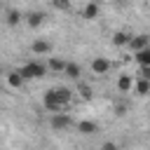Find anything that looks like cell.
Segmentation results:
<instances>
[{
	"instance_id": "20",
	"label": "cell",
	"mask_w": 150,
	"mask_h": 150,
	"mask_svg": "<svg viewBox=\"0 0 150 150\" xmlns=\"http://www.w3.org/2000/svg\"><path fill=\"white\" fill-rule=\"evenodd\" d=\"M52 5H54L56 9H70V2H68V0H54Z\"/></svg>"
},
{
	"instance_id": "4",
	"label": "cell",
	"mask_w": 150,
	"mask_h": 150,
	"mask_svg": "<svg viewBox=\"0 0 150 150\" xmlns=\"http://www.w3.org/2000/svg\"><path fill=\"white\" fill-rule=\"evenodd\" d=\"M52 127H54L56 131H63V129H68V127H73V120H70L68 115H63V112H59V115H54V117H52Z\"/></svg>"
},
{
	"instance_id": "18",
	"label": "cell",
	"mask_w": 150,
	"mask_h": 150,
	"mask_svg": "<svg viewBox=\"0 0 150 150\" xmlns=\"http://www.w3.org/2000/svg\"><path fill=\"white\" fill-rule=\"evenodd\" d=\"M49 68H52V70H66V61H61V59H49Z\"/></svg>"
},
{
	"instance_id": "13",
	"label": "cell",
	"mask_w": 150,
	"mask_h": 150,
	"mask_svg": "<svg viewBox=\"0 0 150 150\" xmlns=\"http://www.w3.org/2000/svg\"><path fill=\"white\" fill-rule=\"evenodd\" d=\"M136 61H138L141 66H150V47L143 49V52H138V54H136Z\"/></svg>"
},
{
	"instance_id": "6",
	"label": "cell",
	"mask_w": 150,
	"mask_h": 150,
	"mask_svg": "<svg viewBox=\"0 0 150 150\" xmlns=\"http://www.w3.org/2000/svg\"><path fill=\"white\" fill-rule=\"evenodd\" d=\"M77 131L84 134V136H91V134L98 131V127H96V122H91V120H82V122L77 124Z\"/></svg>"
},
{
	"instance_id": "11",
	"label": "cell",
	"mask_w": 150,
	"mask_h": 150,
	"mask_svg": "<svg viewBox=\"0 0 150 150\" xmlns=\"http://www.w3.org/2000/svg\"><path fill=\"white\" fill-rule=\"evenodd\" d=\"M131 75H120V80H117V89L120 91H129L131 89Z\"/></svg>"
},
{
	"instance_id": "2",
	"label": "cell",
	"mask_w": 150,
	"mask_h": 150,
	"mask_svg": "<svg viewBox=\"0 0 150 150\" xmlns=\"http://www.w3.org/2000/svg\"><path fill=\"white\" fill-rule=\"evenodd\" d=\"M42 103H45V108H47L49 112H54V115H59V112L63 110V103H61V101L56 98L54 89H49V91L45 94V101H42Z\"/></svg>"
},
{
	"instance_id": "15",
	"label": "cell",
	"mask_w": 150,
	"mask_h": 150,
	"mask_svg": "<svg viewBox=\"0 0 150 150\" xmlns=\"http://www.w3.org/2000/svg\"><path fill=\"white\" fill-rule=\"evenodd\" d=\"M66 73H68L70 77H75V80H77V77H80V73H82V68H80L77 63H66Z\"/></svg>"
},
{
	"instance_id": "1",
	"label": "cell",
	"mask_w": 150,
	"mask_h": 150,
	"mask_svg": "<svg viewBox=\"0 0 150 150\" xmlns=\"http://www.w3.org/2000/svg\"><path fill=\"white\" fill-rule=\"evenodd\" d=\"M45 73H47V68H45L42 63H26V66L19 70V75H21L23 80H40V77H45Z\"/></svg>"
},
{
	"instance_id": "21",
	"label": "cell",
	"mask_w": 150,
	"mask_h": 150,
	"mask_svg": "<svg viewBox=\"0 0 150 150\" xmlns=\"http://www.w3.org/2000/svg\"><path fill=\"white\" fill-rule=\"evenodd\" d=\"M141 80L150 82V66H141Z\"/></svg>"
},
{
	"instance_id": "12",
	"label": "cell",
	"mask_w": 150,
	"mask_h": 150,
	"mask_svg": "<svg viewBox=\"0 0 150 150\" xmlns=\"http://www.w3.org/2000/svg\"><path fill=\"white\" fill-rule=\"evenodd\" d=\"M19 21H21V12L9 9V12H7V23H9V26H19Z\"/></svg>"
},
{
	"instance_id": "7",
	"label": "cell",
	"mask_w": 150,
	"mask_h": 150,
	"mask_svg": "<svg viewBox=\"0 0 150 150\" xmlns=\"http://www.w3.org/2000/svg\"><path fill=\"white\" fill-rule=\"evenodd\" d=\"M30 49H33L35 54H47V52L52 49V45H49L47 40H35V42L30 45Z\"/></svg>"
},
{
	"instance_id": "14",
	"label": "cell",
	"mask_w": 150,
	"mask_h": 150,
	"mask_svg": "<svg viewBox=\"0 0 150 150\" xmlns=\"http://www.w3.org/2000/svg\"><path fill=\"white\" fill-rule=\"evenodd\" d=\"M98 14V5L96 2H89L87 7H84V19H94Z\"/></svg>"
},
{
	"instance_id": "23",
	"label": "cell",
	"mask_w": 150,
	"mask_h": 150,
	"mask_svg": "<svg viewBox=\"0 0 150 150\" xmlns=\"http://www.w3.org/2000/svg\"><path fill=\"white\" fill-rule=\"evenodd\" d=\"M101 150H117V145H115V143H110V141H108V143H103V148H101Z\"/></svg>"
},
{
	"instance_id": "22",
	"label": "cell",
	"mask_w": 150,
	"mask_h": 150,
	"mask_svg": "<svg viewBox=\"0 0 150 150\" xmlns=\"http://www.w3.org/2000/svg\"><path fill=\"white\" fill-rule=\"evenodd\" d=\"M124 112H127V105H124V103H117V105H115V115H120V117H122Z\"/></svg>"
},
{
	"instance_id": "19",
	"label": "cell",
	"mask_w": 150,
	"mask_h": 150,
	"mask_svg": "<svg viewBox=\"0 0 150 150\" xmlns=\"http://www.w3.org/2000/svg\"><path fill=\"white\" fill-rule=\"evenodd\" d=\"M80 96H82V98H84V101H89V98H91V96H94V94H91V87H89V84H84V82H82V84H80Z\"/></svg>"
},
{
	"instance_id": "8",
	"label": "cell",
	"mask_w": 150,
	"mask_h": 150,
	"mask_svg": "<svg viewBox=\"0 0 150 150\" xmlns=\"http://www.w3.org/2000/svg\"><path fill=\"white\" fill-rule=\"evenodd\" d=\"M54 94H56V98H59L63 105H66V103L73 98V91H70L68 87H59V89H54Z\"/></svg>"
},
{
	"instance_id": "10",
	"label": "cell",
	"mask_w": 150,
	"mask_h": 150,
	"mask_svg": "<svg viewBox=\"0 0 150 150\" xmlns=\"http://www.w3.org/2000/svg\"><path fill=\"white\" fill-rule=\"evenodd\" d=\"M129 40H131V35H127V33H122V30H117V33L112 35V45H117V47L129 45Z\"/></svg>"
},
{
	"instance_id": "9",
	"label": "cell",
	"mask_w": 150,
	"mask_h": 150,
	"mask_svg": "<svg viewBox=\"0 0 150 150\" xmlns=\"http://www.w3.org/2000/svg\"><path fill=\"white\" fill-rule=\"evenodd\" d=\"M7 82H9V87L19 89V87L23 84V77L19 75V70H14V73H7Z\"/></svg>"
},
{
	"instance_id": "5",
	"label": "cell",
	"mask_w": 150,
	"mask_h": 150,
	"mask_svg": "<svg viewBox=\"0 0 150 150\" xmlns=\"http://www.w3.org/2000/svg\"><path fill=\"white\" fill-rule=\"evenodd\" d=\"M91 70H94L96 75H103V73L110 70V61H108V59H94V61H91Z\"/></svg>"
},
{
	"instance_id": "16",
	"label": "cell",
	"mask_w": 150,
	"mask_h": 150,
	"mask_svg": "<svg viewBox=\"0 0 150 150\" xmlns=\"http://www.w3.org/2000/svg\"><path fill=\"white\" fill-rule=\"evenodd\" d=\"M42 19H45V16H42L40 12H30V14H28V26H33V28H35V26H40V21H42Z\"/></svg>"
},
{
	"instance_id": "3",
	"label": "cell",
	"mask_w": 150,
	"mask_h": 150,
	"mask_svg": "<svg viewBox=\"0 0 150 150\" xmlns=\"http://www.w3.org/2000/svg\"><path fill=\"white\" fill-rule=\"evenodd\" d=\"M129 47H131V52H143V49H148L150 47V40H148V35H136V38H131L129 40Z\"/></svg>"
},
{
	"instance_id": "17",
	"label": "cell",
	"mask_w": 150,
	"mask_h": 150,
	"mask_svg": "<svg viewBox=\"0 0 150 150\" xmlns=\"http://www.w3.org/2000/svg\"><path fill=\"white\" fill-rule=\"evenodd\" d=\"M136 91H138L141 96L148 94V91H150V82H148V80H138V82H136Z\"/></svg>"
}]
</instances>
